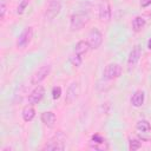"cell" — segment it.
<instances>
[{"label":"cell","instance_id":"obj_1","mask_svg":"<svg viewBox=\"0 0 151 151\" xmlns=\"http://www.w3.org/2000/svg\"><path fill=\"white\" fill-rule=\"evenodd\" d=\"M88 15L84 12H78L71 15V20H70V28L71 31H79L84 26L87 25L88 22Z\"/></svg>","mask_w":151,"mask_h":151},{"label":"cell","instance_id":"obj_2","mask_svg":"<svg viewBox=\"0 0 151 151\" xmlns=\"http://www.w3.org/2000/svg\"><path fill=\"white\" fill-rule=\"evenodd\" d=\"M51 72V65L48 64H45L42 66H40L32 76V79H31V83L33 85H39Z\"/></svg>","mask_w":151,"mask_h":151},{"label":"cell","instance_id":"obj_3","mask_svg":"<svg viewBox=\"0 0 151 151\" xmlns=\"http://www.w3.org/2000/svg\"><path fill=\"white\" fill-rule=\"evenodd\" d=\"M33 38V27L31 26H27L24 28V31L20 33V35L18 37V40H17V46L19 48H25L32 40Z\"/></svg>","mask_w":151,"mask_h":151},{"label":"cell","instance_id":"obj_4","mask_svg":"<svg viewBox=\"0 0 151 151\" xmlns=\"http://www.w3.org/2000/svg\"><path fill=\"white\" fill-rule=\"evenodd\" d=\"M79 94H80V85H79V83L73 81V83L68 86V88H67V91H66L65 103H66L67 105L73 104V103L78 99Z\"/></svg>","mask_w":151,"mask_h":151},{"label":"cell","instance_id":"obj_5","mask_svg":"<svg viewBox=\"0 0 151 151\" xmlns=\"http://www.w3.org/2000/svg\"><path fill=\"white\" fill-rule=\"evenodd\" d=\"M61 11V0H50L46 12H45V17L48 20L54 19Z\"/></svg>","mask_w":151,"mask_h":151},{"label":"cell","instance_id":"obj_6","mask_svg":"<svg viewBox=\"0 0 151 151\" xmlns=\"http://www.w3.org/2000/svg\"><path fill=\"white\" fill-rule=\"evenodd\" d=\"M87 42L90 45V48H98L101 42H103V34L100 33V31L98 28H93L90 31V33L87 34Z\"/></svg>","mask_w":151,"mask_h":151},{"label":"cell","instance_id":"obj_7","mask_svg":"<svg viewBox=\"0 0 151 151\" xmlns=\"http://www.w3.org/2000/svg\"><path fill=\"white\" fill-rule=\"evenodd\" d=\"M122 66L119 64H116V63H111L109 65H106L105 70H104V77L106 79H117L120 77L122 74Z\"/></svg>","mask_w":151,"mask_h":151},{"label":"cell","instance_id":"obj_8","mask_svg":"<svg viewBox=\"0 0 151 151\" xmlns=\"http://www.w3.org/2000/svg\"><path fill=\"white\" fill-rule=\"evenodd\" d=\"M140 57H142V50H140V46L136 45V46L131 50V52H130V54H129V58H127V66H129L130 70L133 68V67L138 64Z\"/></svg>","mask_w":151,"mask_h":151},{"label":"cell","instance_id":"obj_9","mask_svg":"<svg viewBox=\"0 0 151 151\" xmlns=\"http://www.w3.org/2000/svg\"><path fill=\"white\" fill-rule=\"evenodd\" d=\"M45 96V88L41 86V85H38L34 87V90L31 92V94L28 96V103L34 105V104H38Z\"/></svg>","mask_w":151,"mask_h":151},{"label":"cell","instance_id":"obj_10","mask_svg":"<svg viewBox=\"0 0 151 151\" xmlns=\"http://www.w3.org/2000/svg\"><path fill=\"white\" fill-rule=\"evenodd\" d=\"M99 19L101 21H109L111 19V6L109 1H103L99 5V11H98Z\"/></svg>","mask_w":151,"mask_h":151},{"label":"cell","instance_id":"obj_11","mask_svg":"<svg viewBox=\"0 0 151 151\" xmlns=\"http://www.w3.org/2000/svg\"><path fill=\"white\" fill-rule=\"evenodd\" d=\"M64 149H65V144H64L63 139H59L58 137L47 142L42 147V150H48V151H61Z\"/></svg>","mask_w":151,"mask_h":151},{"label":"cell","instance_id":"obj_12","mask_svg":"<svg viewBox=\"0 0 151 151\" xmlns=\"http://www.w3.org/2000/svg\"><path fill=\"white\" fill-rule=\"evenodd\" d=\"M40 118H41V122L47 127H53L54 124H55V120H57V117H55V114L52 111H45V112H42Z\"/></svg>","mask_w":151,"mask_h":151},{"label":"cell","instance_id":"obj_13","mask_svg":"<svg viewBox=\"0 0 151 151\" xmlns=\"http://www.w3.org/2000/svg\"><path fill=\"white\" fill-rule=\"evenodd\" d=\"M144 100H145V93L142 90H137L131 97V104L134 107H140L144 104Z\"/></svg>","mask_w":151,"mask_h":151},{"label":"cell","instance_id":"obj_14","mask_svg":"<svg viewBox=\"0 0 151 151\" xmlns=\"http://www.w3.org/2000/svg\"><path fill=\"white\" fill-rule=\"evenodd\" d=\"M88 50H90V45H88L87 40H86V41H85V40H80V41H78V42L76 44V46H74V52L78 53V54H80V55L86 54Z\"/></svg>","mask_w":151,"mask_h":151},{"label":"cell","instance_id":"obj_15","mask_svg":"<svg viewBox=\"0 0 151 151\" xmlns=\"http://www.w3.org/2000/svg\"><path fill=\"white\" fill-rule=\"evenodd\" d=\"M146 25V21L143 17H136L133 20H132V29L134 32H139L144 28V26Z\"/></svg>","mask_w":151,"mask_h":151},{"label":"cell","instance_id":"obj_16","mask_svg":"<svg viewBox=\"0 0 151 151\" xmlns=\"http://www.w3.org/2000/svg\"><path fill=\"white\" fill-rule=\"evenodd\" d=\"M136 129L139 132H142V133H149L151 131V125H150V123L146 119H142V120H138L137 122Z\"/></svg>","mask_w":151,"mask_h":151},{"label":"cell","instance_id":"obj_17","mask_svg":"<svg viewBox=\"0 0 151 151\" xmlns=\"http://www.w3.org/2000/svg\"><path fill=\"white\" fill-rule=\"evenodd\" d=\"M35 117V110L32 106H25L22 110V118L25 122H31Z\"/></svg>","mask_w":151,"mask_h":151},{"label":"cell","instance_id":"obj_18","mask_svg":"<svg viewBox=\"0 0 151 151\" xmlns=\"http://www.w3.org/2000/svg\"><path fill=\"white\" fill-rule=\"evenodd\" d=\"M70 61H71V64H72L73 66L78 67V66H80L81 63H83V55H80V54H78V53H76V52H73V53L70 55Z\"/></svg>","mask_w":151,"mask_h":151},{"label":"cell","instance_id":"obj_19","mask_svg":"<svg viewBox=\"0 0 151 151\" xmlns=\"http://www.w3.org/2000/svg\"><path fill=\"white\" fill-rule=\"evenodd\" d=\"M91 142H92V143H94V145H92V147H93V149H101L99 145L105 143L104 138H103L101 136H99V134H94V136L92 137V140H91Z\"/></svg>","mask_w":151,"mask_h":151},{"label":"cell","instance_id":"obj_20","mask_svg":"<svg viewBox=\"0 0 151 151\" xmlns=\"http://www.w3.org/2000/svg\"><path fill=\"white\" fill-rule=\"evenodd\" d=\"M140 146H142V142L139 139H130L129 140V149L131 151L138 150V149H140Z\"/></svg>","mask_w":151,"mask_h":151},{"label":"cell","instance_id":"obj_21","mask_svg":"<svg viewBox=\"0 0 151 151\" xmlns=\"http://www.w3.org/2000/svg\"><path fill=\"white\" fill-rule=\"evenodd\" d=\"M27 6H28V0H21V2L19 4V6L17 8V13L18 14H22Z\"/></svg>","mask_w":151,"mask_h":151},{"label":"cell","instance_id":"obj_22","mask_svg":"<svg viewBox=\"0 0 151 151\" xmlns=\"http://www.w3.org/2000/svg\"><path fill=\"white\" fill-rule=\"evenodd\" d=\"M60 96H61V87L60 86H54L52 88V98L54 100H57V99L60 98Z\"/></svg>","mask_w":151,"mask_h":151},{"label":"cell","instance_id":"obj_23","mask_svg":"<svg viewBox=\"0 0 151 151\" xmlns=\"http://www.w3.org/2000/svg\"><path fill=\"white\" fill-rule=\"evenodd\" d=\"M5 13H6V1L1 0V4H0V18L1 19H4Z\"/></svg>","mask_w":151,"mask_h":151},{"label":"cell","instance_id":"obj_24","mask_svg":"<svg viewBox=\"0 0 151 151\" xmlns=\"http://www.w3.org/2000/svg\"><path fill=\"white\" fill-rule=\"evenodd\" d=\"M151 5V0H140V6L142 7H147Z\"/></svg>","mask_w":151,"mask_h":151},{"label":"cell","instance_id":"obj_25","mask_svg":"<svg viewBox=\"0 0 151 151\" xmlns=\"http://www.w3.org/2000/svg\"><path fill=\"white\" fill-rule=\"evenodd\" d=\"M147 47H149V48L151 50V39H150V40L147 41Z\"/></svg>","mask_w":151,"mask_h":151}]
</instances>
